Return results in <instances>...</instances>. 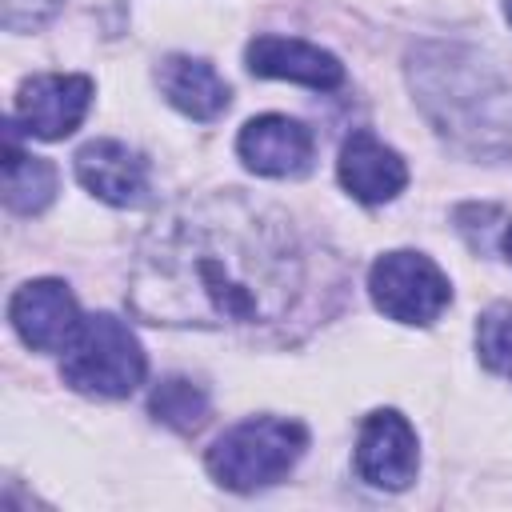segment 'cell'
<instances>
[{
    "label": "cell",
    "mask_w": 512,
    "mask_h": 512,
    "mask_svg": "<svg viewBox=\"0 0 512 512\" xmlns=\"http://www.w3.org/2000/svg\"><path fill=\"white\" fill-rule=\"evenodd\" d=\"M76 180L112 208H140L152 196L148 160L120 140H92L76 152Z\"/></svg>",
    "instance_id": "cell-9"
},
{
    "label": "cell",
    "mask_w": 512,
    "mask_h": 512,
    "mask_svg": "<svg viewBox=\"0 0 512 512\" xmlns=\"http://www.w3.org/2000/svg\"><path fill=\"white\" fill-rule=\"evenodd\" d=\"M144 372H148V360H144L136 332L112 312L84 316L80 332L72 336L60 360L64 384L84 396H100V400L132 396L144 384Z\"/></svg>",
    "instance_id": "cell-3"
},
{
    "label": "cell",
    "mask_w": 512,
    "mask_h": 512,
    "mask_svg": "<svg viewBox=\"0 0 512 512\" xmlns=\"http://www.w3.org/2000/svg\"><path fill=\"white\" fill-rule=\"evenodd\" d=\"M368 296L372 304L396 324H432L452 300V284L440 264L424 252H384L368 268Z\"/></svg>",
    "instance_id": "cell-4"
},
{
    "label": "cell",
    "mask_w": 512,
    "mask_h": 512,
    "mask_svg": "<svg viewBox=\"0 0 512 512\" xmlns=\"http://www.w3.org/2000/svg\"><path fill=\"white\" fill-rule=\"evenodd\" d=\"M92 80L80 72H44L16 88L12 124L36 140H64L92 108Z\"/></svg>",
    "instance_id": "cell-5"
},
{
    "label": "cell",
    "mask_w": 512,
    "mask_h": 512,
    "mask_svg": "<svg viewBox=\"0 0 512 512\" xmlns=\"http://www.w3.org/2000/svg\"><path fill=\"white\" fill-rule=\"evenodd\" d=\"M236 152H240L244 168H252L256 176L284 180V176H304L312 168L316 140L300 120L280 116V112H264L240 128Z\"/></svg>",
    "instance_id": "cell-8"
},
{
    "label": "cell",
    "mask_w": 512,
    "mask_h": 512,
    "mask_svg": "<svg viewBox=\"0 0 512 512\" xmlns=\"http://www.w3.org/2000/svg\"><path fill=\"white\" fill-rule=\"evenodd\" d=\"M8 320L16 336L36 352H64L84 324L76 296L68 292L64 280H52V276L20 284L8 300Z\"/></svg>",
    "instance_id": "cell-7"
},
{
    "label": "cell",
    "mask_w": 512,
    "mask_h": 512,
    "mask_svg": "<svg viewBox=\"0 0 512 512\" xmlns=\"http://www.w3.org/2000/svg\"><path fill=\"white\" fill-rule=\"evenodd\" d=\"M156 84H160L164 100L192 120H216L232 100L224 76L200 56H180V52L164 56L156 64Z\"/></svg>",
    "instance_id": "cell-12"
},
{
    "label": "cell",
    "mask_w": 512,
    "mask_h": 512,
    "mask_svg": "<svg viewBox=\"0 0 512 512\" xmlns=\"http://www.w3.org/2000/svg\"><path fill=\"white\" fill-rule=\"evenodd\" d=\"M476 352L480 364L504 380H512V300H496L476 320Z\"/></svg>",
    "instance_id": "cell-15"
},
{
    "label": "cell",
    "mask_w": 512,
    "mask_h": 512,
    "mask_svg": "<svg viewBox=\"0 0 512 512\" xmlns=\"http://www.w3.org/2000/svg\"><path fill=\"white\" fill-rule=\"evenodd\" d=\"M64 0H0V24L8 32H32L60 12Z\"/></svg>",
    "instance_id": "cell-16"
},
{
    "label": "cell",
    "mask_w": 512,
    "mask_h": 512,
    "mask_svg": "<svg viewBox=\"0 0 512 512\" xmlns=\"http://www.w3.org/2000/svg\"><path fill=\"white\" fill-rule=\"evenodd\" d=\"M56 196V168L44 156L24 152L12 136L4 144V204L20 216H36Z\"/></svg>",
    "instance_id": "cell-13"
},
{
    "label": "cell",
    "mask_w": 512,
    "mask_h": 512,
    "mask_svg": "<svg viewBox=\"0 0 512 512\" xmlns=\"http://www.w3.org/2000/svg\"><path fill=\"white\" fill-rule=\"evenodd\" d=\"M308 448V428L284 416H248L232 424L204 456L208 476L228 492H260L284 480Z\"/></svg>",
    "instance_id": "cell-2"
},
{
    "label": "cell",
    "mask_w": 512,
    "mask_h": 512,
    "mask_svg": "<svg viewBox=\"0 0 512 512\" xmlns=\"http://www.w3.org/2000/svg\"><path fill=\"white\" fill-rule=\"evenodd\" d=\"M420 452H416V428L396 408H376L364 416L356 436V472L372 488L400 492L416 480Z\"/></svg>",
    "instance_id": "cell-6"
},
{
    "label": "cell",
    "mask_w": 512,
    "mask_h": 512,
    "mask_svg": "<svg viewBox=\"0 0 512 512\" xmlns=\"http://www.w3.org/2000/svg\"><path fill=\"white\" fill-rule=\"evenodd\" d=\"M336 176L344 184L348 196H356L360 204H388L404 192L408 184V164L396 148H388L376 132L356 128L336 160Z\"/></svg>",
    "instance_id": "cell-10"
},
{
    "label": "cell",
    "mask_w": 512,
    "mask_h": 512,
    "mask_svg": "<svg viewBox=\"0 0 512 512\" xmlns=\"http://www.w3.org/2000/svg\"><path fill=\"white\" fill-rule=\"evenodd\" d=\"M308 284L292 220L240 192H208L168 208L140 240L128 304L168 328L280 324Z\"/></svg>",
    "instance_id": "cell-1"
},
{
    "label": "cell",
    "mask_w": 512,
    "mask_h": 512,
    "mask_svg": "<svg viewBox=\"0 0 512 512\" xmlns=\"http://www.w3.org/2000/svg\"><path fill=\"white\" fill-rule=\"evenodd\" d=\"M248 60V72L252 76H268V80H292V84H304V88H316V92H328V88H340L344 84V64L320 48V44H308V40H296V36H256L244 52Z\"/></svg>",
    "instance_id": "cell-11"
},
{
    "label": "cell",
    "mask_w": 512,
    "mask_h": 512,
    "mask_svg": "<svg viewBox=\"0 0 512 512\" xmlns=\"http://www.w3.org/2000/svg\"><path fill=\"white\" fill-rule=\"evenodd\" d=\"M500 248H504V256H508V260H512V224H508V228H504V236H500Z\"/></svg>",
    "instance_id": "cell-17"
},
{
    "label": "cell",
    "mask_w": 512,
    "mask_h": 512,
    "mask_svg": "<svg viewBox=\"0 0 512 512\" xmlns=\"http://www.w3.org/2000/svg\"><path fill=\"white\" fill-rule=\"evenodd\" d=\"M148 412L176 432H196L208 420V392L188 376H164L152 388Z\"/></svg>",
    "instance_id": "cell-14"
},
{
    "label": "cell",
    "mask_w": 512,
    "mask_h": 512,
    "mask_svg": "<svg viewBox=\"0 0 512 512\" xmlns=\"http://www.w3.org/2000/svg\"><path fill=\"white\" fill-rule=\"evenodd\" d=\"M504 12H508V24H512V0H504Z\"/></svg>",
    "instance_id": "cell-18"
}]
</instances>
